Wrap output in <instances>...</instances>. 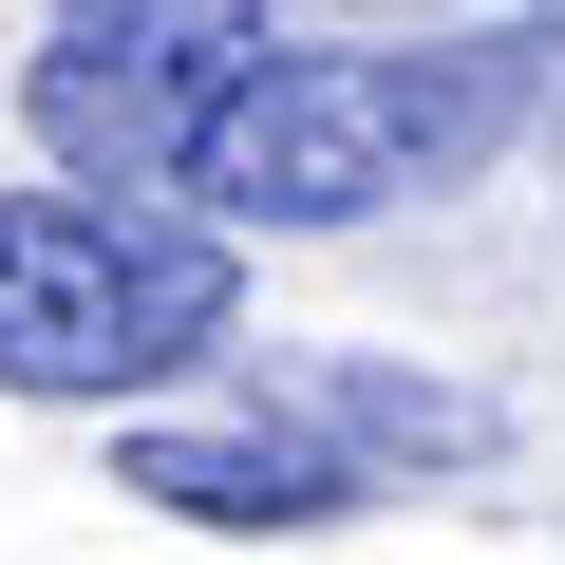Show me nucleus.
I'll list each match as a JSON object with an SVG mask.
<instances>
[{
    "label": "nucleus",
    "instance_id": "obj_1",
    "mask_svg": "<svg viewBox=\"0 0 565 565\" xmlns=\"http://www.w3.org/2000/svg\"><path fill=\"white\" fill-rule=\"evenodd\" d=\"M565 114V20H471V39H340V57H245L189 189L207 226H377L434 189H490Z\"/></svg>",
    "mask_w": 565,
    "mask_h": 565
},
{
    "label": "nucleus",
    "instance_id": "obj_2",
    "mask_svg": "<svg viewBox=\"0 0 565 565\" xmlns=\"http://www.w3.org/2000/svg\"><path fill=\"white\" fill-rule=\"evenodd\" d=\"M245 321V245L151 189H0V396H151Z\"/></svg>",
    "mask_w": 565,
    "mask_h": 565
},
{
    "label": "nucleus",
    "instance_id": "obj_3",
    "mask_svg": "<svg viewBox=\"0 0 565 565\" xmlns=\"http://www.w3.org/2000/svg\"><path fill=\"white\" fill-rule=\"evenodd\" d=\"M245 57H264V0H57L20 114H39V151L76 189H189Z\"/></svg>",
    "mask_w": 565,
    "mask_h": 565
},
{
    "label": "nucleus",
    "instance_id": "obj_4",
    "mask_svg": "<svg viewBox=\"0 0 565 565\" xmlns=\"http://www.w3.org/2000/svg\"><path fill=\"white\" fill-rule=\"evenodd\" d=\"M114 490H151V509H189V527H340L377 471H359L340 434H132Z\"/></svg>",
    "mask_w": 565,
    "mask_h": 565
},
{
    "label": "nucleus",
    "instance_id": "obj_5",
    "mask_svg": "<svg viewBox=\"0 0 565 565\" xmlns=\"http://www.w3.org/2000/svg\"><path fill=\"white\" fill-rule=\"evenodd\" d=\"M321 415H340V452H490V415L434 396V377H340Z\"/></svg>",
    "mask_w": 565,
    "mask_h": 565
}]
</instances>
